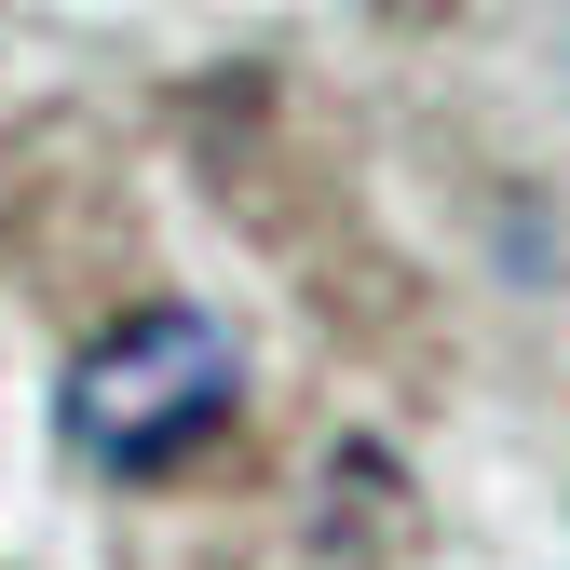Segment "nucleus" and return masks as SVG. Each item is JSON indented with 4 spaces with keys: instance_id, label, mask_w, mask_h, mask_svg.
<instances>
[{
    "instance_id": "obj_1",
    "label": "nucleus",
    "mask_w": 570,
    "mask_h": 570,
    "mask_svg": "<svg viewBox=\"0 0 570 570\" xmlns=\"http://www.w3.org/2000/svg\"><path fill=\"white\" fill-rule=\"evenodd\" d=\"M232 421V340L204 313H136L68 367V435L109 475H164L177 449H204Z\"/></svg>"
}]
</instances>
